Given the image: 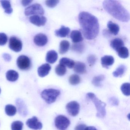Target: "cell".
Here are the masks:
<instances>
[{
    "label": "cell",
    "instance_id": "1",
    "mask_svg": "<svg viewBox=\"0 0 130 130\" xmlns=\"http://www.w3.org/2000/svg\"><path fill=\"white\" fill-rule=\"evenodd\" d=\"M79 23L85 38L92 40L95 38L99 31V24L95 16L86 12H82L79 15Z\"/></svg>",
    "mask_w": 130,
    "mask_h": 130
},
{
    "label": "cell",
    "instance_id": "2",
    "mask_svg": "<svg viewBox=\"0 0 130 130\" xmlns=\"http://www.w3.org/2000/svg\"><path fill=\"white\" fill-rule=\"evenodd\" d=\"M103 6L104 9L116 19L125 22L129 21V13L119 1L106 0L103 1Z\"/></svg>",
    "mask_w": 130,
    "mask_h": 130
},
{
    "label": "cell",
    "instance_id": "3",
    "mask_svg": "<svg viewBox=\"0 0 130 130\" xmlns=\"http://www.w3.org/2000/svg\"><path fill=\"white\" fill-rule=\"evenodd\" d=\"M86 96L94 103L97 110L96 116L98 118H104L106 114L105 109L106 104L99 99L93 93H88L87 94Z\"/></svg>",
    "mask_w": 130,
    "mask_h": 130
},
{
    "label": "cell",
    "instance_id": "4",
    "mask_svg": "<svg viewBox=\"0 0 130 130\" xmlns=\"http://www.w3.org/2000/svg\"><path fill=\"white\" fill-rule=\"evenodd\" d=\"M60 93V92L58 90L47 89L42 92L41 96L47 103L51 104L55 102Z\"/></svg>",
    "mask_w": 130,
    "mask_h": 130
},
{
    "label": "cell",
    "instance_id": "5",
    "mask_svg": "<svg viewBox=\"0 0 130 130\" xmlns=\"http://www.w3.org/2000/svg\"><path fill=\"white\" fill-rule=\"evenodd\" d=\"M44 13V10L41 5L39 4H35L26 8L25 14L26 16L32 15H42Z\"/></svg>",
    "mask_w": 130,
    "mask_h": 130
},
{
    "label": "cell",
    "instance_id": "6",
    "mask_svg": "<svg viewBox=\"0 0 130 130\" xmlns=\"http://www.w3.org/2000/svg\"><path fill=\"white\" fill-rule=\"evenodd\" d=\"M55 126L60 130H65L70 124L69 119L63 115H59L56 117L55 121Z\"/></svg>",
    "mask_w": 130,
    "mask_h": 130
},
{
    "label": "cell",
    "instance_id": "7",
    "mask_svg": "<svg viewBox=\"0 0 130 130\" xmlns=\"http://www.w3.org/2000/svg\"><path fill=\"white\" fill-rule=\"evenodd\" d=\"M17 63L19 68L22 70H29L31 67L30 59L28 57L25 55L20 56L17 58Z\"/></svg>",
    "mask_w": 130,
    "mask_h": 130
},
{
    "label": "cell",
    "instance_id": "8",
    "mask_svg": "<svg viewBox=\"0 0 130 130\" xmlns=\"http://www.w3.org/2000/svg\"><path fill=\"white\" fill-rule=\"evenodd\" d=\"M22 42L18 38L12 36L10 38L9 47L13 51L16 52L21 51L22 48Z\"/></svg>",
    "mask_w": 130,
    "mask_h": 130
},
{
    "label": "cell",
    "instance_id": "9",
    "mask_svg": "<svg viewBox=\"0 0 130 130\" xmlns=\"http://www.w3.org/2000/svg\"><path fill=\"white\" fill-rule=\"evenodd\" d=\"M66 109L69 115L72 116H76L79 111V104L76 101H71L67 103Z\"/></svg>",
    "mask_w": 130,
    "mask_h": 130
},
{
    "label": "cell",
    "instance_id": "10",
    "mask_svg": "<svg viewBox=\"0 0 130 130\" xmlns=\"http://www.w3.org/2000/svg\"><path fill=\"white\" fill-rule=\"evenodd\" d=\"M26 124L28 127L33 130H41L42 128V123L39 121L38 118L36 116L28 119Z\"/></svg>",
    "mask_w": 130,
    "mask_h": 130
},
{
    "label": "cell",
    "instance_id": "11",
    "mask_svg": "<svg viewBox=\"0 0 130 130\" xmlns=\"http://www.w3.org/2000/svg\"><path fill=\"white\" fill-rule=\"evenodd\" d=\"M29 22L38 26L45 25L47 22V18L42 15H34L29 17Z\"/></svg>",
    "mask_w": 130,
    "mask_h": 130
},
{
    "label": "cell",
    "instance_id": "12",
    "mask_svg": "<svg viewBox=\"0 0 130 130\" xmlns=\"http://www.w3.org/2000/svg\"><path fill=\"white\" fill-rule=\"evenodd\" d=\"M47 37L42 33H39L36 35L34 38V43L39 47L44 46L47 43Z\"/></svg>",
    "mask_w": 130,
    "mask_h": 130
},
{
    "label": "cell",
    "instance_id": "13",
    "mask_svg": "<svg viewBox=\"0 0 130 130\" xmlns=\"http://www.w3.org/2000/svg\"><path fill=\"white\" fill-rule=\"evenodd\" d=\"M51 69V67L48 63L44 64L38 68V72L40 77H43L47 76Z\"/></svg>",
    "mask_w": 130,
    "mask_h": 130
},
{
    "label": "cell",
    "instance_id": "14",
    "mask_svg": "<svg viewBox=\"0 0 130 130\" xmlns=\"http://www.w3.org/2000/svg\"><path fill=\"white\" fill-rule=\"evenodd\" d=\"M114 61V57L110 55H105L101 58L102 66L103 67L107 69L109 67L113 64Z\"/></svg>",
    "mask_w": 130,
    "mask_h": 130
},
{
    "label": "cell",
    "instance_id": "15",
    "mask_svg": "<svg viewBox=\"0 0 130 130\" xmlns=\"http://www.w3.org/2000/svg\"><path fill=\"white\" fill-rule=\"evenodd\" d=\"M70 31V28L65 27L64 26H61L60 28L55 30V34L57 37L65 38L68 36Z\"/></svg>",
    "mask_w": 130,
    "mask_h": 130
},
{
    "label": "cell",
    "instance_id": "16",
    "mask_svg": "<svg viewBox=\"0 0 130 130\" xmlns=\"http://www.w3.org/2000/svg\"><path fill=\"white\" fill-rule=\"evenodd\" d=\"M70 38L72 41L76 44L83 40L81 32L78 30H73L71 33Z\"/></svg>",
    "mask_w": 130,
    "mask_h": 130
},
{
    "label": "cell",
    "instance_id": "17",
    "mask_svg": "<svg viewBox=\"0 0 130 130\" xmlns=\"http://www.w3.org/2000/svg\"><path fill=\"white\" fill-rule=\"evenodd\" d=\"M58 54L54 50L49 51L46 54V61L50 63L53 64L55 63L58 59Z\"/></svg>",
    "mask_w": 130,
    "mask_h": 130
},
{
    "label": "cell",
    "instance_id": "18",
    "mask_svg": "<svg viewBox=\"0 0 130 130\" xmlns=\"http://www.w3.org/2000/svg\"><path fill=\"white\" fill-rule=\"evenodd\" d=\"M73 68L74 72L79 74H83L86 72V65L83 62H76Z\"/></svg>",
    "mask_w": 130,
    "mask_h": 130
},
{
    "label": "cell",
    "instance_id": "19",
    "mask_svg": "<svg viewBox=\"0 0 130 130\" xmlns=\"http://www.w3.org/2000/svg\"><path fill=\"white\" fill-rule=\"evenodd\" d=\"M124 45L123 41L119 38L114 39L110 42V46L116 52L122 47H124Z\"/></svg>",
    "mask_w": 130,
    "mask_h": 130
},
{
    "label": "cell",
    "instance_id": "20",
    "mask_svg": "<svg viewBox=\"0 0 130 130\" xmlns=\"http://www.w3.org/2000/svg\"><path fill=\"white\" fill-rule=\"evenodd\" d=\"M107 27L110 33L114 35H118L119 31V26L118 24L114 23L111 21H109Z\"/></svg>",
    "mask_w": 130,
    "mask_h": 130
},
{
    "label": "cell",
    "instance_id": "21",
    "mask_svg": "<svg viewBox=\"0 0 130 130\" xmlns=\"http://www.w3.org/2000/svg\"><path fill=\"white\" fill-rule=\"evenodd\" d=\"M6 77L7 80L10 82H15L17 80L19 77V73L15 71L9 70L6 74Z\"/></svg>",
    "mask_w": 130,
    "mask_h": 130
},
{
    "label": "cell",
    "instance_id": "22",
    "mask_svg": "<svg viewBox=\"0 0 130 130\" xmlns=\"http://www.w3.org/2000/svg\"><path fill=\"white\" fill-rule=\"evenodd\" d=\"M126 70L127 68L125 65L121 64L112 73V75L114 77H116L122 76L126 71Z\"/></svg>",
    "mask_w": 130,
    "mask_h": 130
},
{
    "label": "cell",
    "instance_id": "23",
    "mask_svg": "<svg viewBox=\"0 0 130 130\" xmlns=\"http://www.w3.org/2000/svg\"><path fill=\"white\" fill-rule=\"evenodd\" d=\"M70 44L69 42L66 40L61 41L60 44L59 52L61 54H64L67 52L70 48Z\"/></svg>",
    "mask_w": 130,
    "mask_h": 130
},
{
    "label": "cell",
    "instance_id": "24",
    "mask_svg": "<svg viewBox=\"0 0 130 130\" xmlns=\"http://www.w3.org/2000/svg\"><path fill=\"white\" fill-rule=\"evenodd\" d=\"M75 62L74 61L67 58H62L60 60V63L67 67L68 68H73L75 64Z\"/></svg>",
    "mask_w": 130,
    "mask_h": 130
},
{
    "label": "cell",
    "instance_id": "25",
    "mask_svg": "<svg viewBox=\"0 0 130 130\" xmlns=\"http://www.w3.org/2000/svg\"><path fill=\"white\" fill-rule=\"evenodd\" d=\"M0 3L3 9L5 10V12L7 14H11L13 12L12 8L11 7V4L9 1H1Z\"/></svg>",
    "mask_w": 130,
    "mask_h": 130
},
{
    "label": "cell",
    "instance_id": "26",
    "mask_svg": "<svg viewBox=\"0 0 130 130\" xmlns=\"http://www.w3.org/2000/svg\"><path fill=\"white\" fill-rule=\"evenodd\" d=\"M5 112L7 115L10 116H13L17 112L15 106L12 105H7L5 107Z\"/></svg>",
    "mask_w": 130,
    "mask_h": 130
},
{
    "label": "cell",
    "instance_id": "27",
    "mask_svg": "<svg viewBox=\"0 0 130 130\" xmlns=\"http://www.w3.org/2000/svg\"><path fill=\"white\" fill-rule=\"evenodd\" d=\"M118 55L121 58H126L128 57V50L126 47H122L117 51Z\"/></svg>",
    "mask_w": 130,
    "mask_h": 130
},
{
    "label": "cell",
    "instance_id": "28",
    "mask_svg": "<svg viewBox=\"0 0 130 130\" xmlns=\"http://www.w3.org/2000/svg\"><path fill=\"white\" fill-rule=\"evenodd\" d=\"M55 73L59 76H64L67 72L66 67L61 64H59L56 67Z\"/></svg>",
    "mask_w": 130,
    "mask_h": 130
},
{
    "label": "cell",
    "instance_id": "29",
    "mask_svg": "<svg viewBox=\"0 0 130 130\" xmlns=\"http://www.w3.org/2000/svg\"><path fill=\"white\" fill-rule=\"evenodd\" d=\"M105 79L103 75H100L95 77L93 79L92 83L96 87H100L102 86V82Z\"/></svg>",
    "mask_w": 130,
    "mask_h": 130
},
{
    "label": "cell",
    "instance_id": "30",
    "mask_svg": "<svg viewBox=\"0 0 130 130\" xmlns=\"http://www.w3.org/2000/svg\"><path fill=\"white\" fill-rule=\"evenodd\" d=\"M121 90L122 93L126 96L130 95V84L129 83H124L121 85Z\"/></svg>",
    "mask_w": 130,
    "mask_h": 130
},
{
    "label": "cell",
    "instance_id": "31",
    "mask_svg": "<svg viewBox=\"0 0 130 130\" xmlns=\"http://www.w3.org/2000/svg\"><path fill=\"white\" fill-rule=\"evenodd\" d=\"M69 81L71 85H77L80 83V77L77 74H73L69 77Z\"/></svg>",
    "mask_w": 130,
    "mask_h": 130
},
{
    "label": "cell",
    "instance_id": "32",
    "mask_svg": "<svg viewBox=\"0 0 130 130\" xmlns=\"http://www.w3.org/2000/svg\"><path fill=\"white\" fill-rule=\"evenodd\" d=\"M23 124L19 121H15L11 124L12 130H22L23 128Z\"/></svg>",
    "mask_w": 130,
    "mask_h": 130
},
{
    "label": "cell",
    "instance_id": "33",
    "mask_svg": "<svg viewBox=\"0 0 130 130\" xmlns=\"http://www.w3.org/2000/svg\"><path fill=\"white\" fill-rule=\"evenodd\" d=\"M71 49L74 51L76 52H79V53H82L84 51V45L83 44H76V43L75 44H74L72 45L71 47Z\"/></svg>",
    "mask_w": 130,
    "mask_h": 130
},
{
    "label": "cell",
    "instance_id": "34",
    "mask_svg": "<svg viewBox=\"0 0 130 130\" xmlns=\"http://www.w3.org/2000/svg\"><path fill=\"white\" fill-rule=\"evenodd\" d=\"M87 62L90 67L94 65L96 61V58L95 55H90L87 58Z\"/></svg>",
    "mask_w": 130,
    "mask_h": 130
},
{
    "label": "cell",
    "instance_id": "35",
    "mask_svg": "<svg viewBox=\"0 0 130 130\" xmlns=\"http://www.w3.org/2000/svg\"><path fill=\"white\" fill-rule=\"evenodd\" d=\"M58 0H48L45 1V4L47 6L51 8H53L57 6L59 3Z\"/></svg>",
    "mask_w": 130,
    "mask_h": 130
},
{
    "label": "cell",
    "instance_id": "36",
    "mask_svg": "<svg viewBox=\"0 0 130 130\" xmlns=\"http://www.w3.org/2000/svg\"><path fill=\"white\" fill-rule=\"evenodd\" d=\"M8 38L4 33H0V45H5L7 42Z\"/></svg>",
    "mask_w": 130,
    "mask_h": 130
},
{
    "label": "cell",
    "instance_id": "37",
    "mask_svg": "<svg viewBox=\"0 0 130 130\" xmlns=\"http://www.w3.org/2000/svg\"><path fill=\"white\" fill-rule=\"evenodd\" d=\"M109 103L113 106H118L119 103V101L116 97L112 96L111 97L110 99H109Z\"/></svg>",
    "mask_w": 130,
    "mask_h": 130
},
{
    "label": "cell",
    "instance_id": "38",
    "mask_svg": "<svg viewBox=\"0 0 130 130\" xmlns=\"http://www.w3.org/2000/svg\"><path fill=\"white\" fill-rule=\"evenodd\" d=\"M3 57L4 60L6 61H8V62L10 61L12 59V57H11V55L7 53L4 54H3Z\"/></svg>",
    "mask_w": 130,
    "mask_h": 130
},
{
    "label": "cell",
    "instance_id": "39",
    "mask_svg": "<svg viewBox=\"0 0 130 130\" xmlns=\"http://www.w3.org/2000/svg\"><path fill=\"white\" fill-rule=\"evenodd\" d=\"M86 127V125L84 124H80L77 125L75 128V130H84Z\"/></svg>",
    "mask_w": 130,
    "mask_h": 130
},
{
    "label": "cell",
    "instance_id": "40",
    "mask_svg": "<svg viewBox=\"0 0 130 130\" xmlns=\"http://www.w3.org/2000/svg\"><path fill=\"white\" fill-rule=\"evenodd\" d=\"M32 1H31V0H27V1L24 0V1H21V3H22V4L23 6L25 7L29 5L32 2Z\"/></svg>",
    "mask_w": 130,
    "mask_h": 130
},
{
    "label": "cell",
    "instance_id": "41",
    "mask_svg": "<svg viewBox=\"0 0 130 130\" xmlns=\"http://www.w3.org/2000/svg\"><path fill=\"white\" fill-rule=\"evenodd\" d=\"M84 130H98L95 127L93 126H89L86 127Z\"/></svg>",
    "mask_w": 130,
    "mask_h": 130
},
{
    "label": "cell",
    "instance_id": "42",
    "mask_svg": "<svg viewBox=\"0 0 130 130\" xmlns=\"http://www.w3.org/2000/svg\"><path fill=\"white\" fill-rule=\"evenodd\" d=\"M1 89L0 88V94H1Z\"/></svg>",
    "mask_w": 130,
    "mask_h": 130
}]
</instances>
